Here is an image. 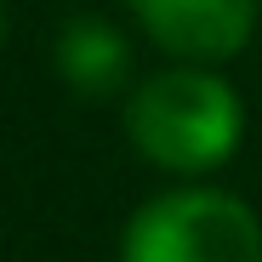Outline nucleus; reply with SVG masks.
I'll return each instance as SVG.
<instances>
[{
  "label": "nucleus",
  "mask_w": 262,
  "mask_h": 262,
  "mask_svg": "<svg viewBox=\"0 0 262 262\" xmlns=\"http://www.w3.org/2000/svg\"><path fill=\"white\" fill-rule=\"evenodd\" d=\"M239 97L228 80H216L205 69H165L148 74L125 108V131L137 154L160 171L177 177H200V171L223 165L239 148Z\"/></svg>",
  "instance_id": "nucleus-1"
},
{
  "label": "nucleus",
  "mask_w": 262,
  "mask_h": 262,
  "mask_svg": "<svg viewBox=\"0 0 262 262\" xmlns=\"http://www.w3.org/2000/svg\"><path fill=\"white\" fill-rule=\"evenodd\" d=\"M120 262H262V223L223 188L160 194L125 223Z\"/></svg>",
  "instance_id": "nucleus-2"
},
{
  "label": "nucleus",
  "mask_w": 262,
  "mask_h": 262,
  "mask_svg": "<svg viewBox=\"0 0 262 262\" xmlns=\"http://www.w3.org/2000/svg\"><path fill=\"white\" fill-rule=\"evenodd\" d=\"M131 12L154 34V46L188 63H223L245 52L262 0H131Z\"/></svg>",
  "instance_id": "nucleus-3"
},
{
  "label": "nucleus",
  "mask_w": 262,
  "mask_h": 262,
  "mask_svg": "<svg viewBox=\"0 0 262 262\" xmlns=\"http://www.w3.org/2000/svg\"><path fill=\"white\" fill-rule=\"evenodd\" d=\"M57 74L74 85L80 97H108V92H120L125 74H131V46L120 40L114 23L74 17L57 34Z\"/></svg>",
  "instance_id": "nucleus-4"
},
{
  "label": "nucleus",
  "mask_w": 262,
  "mask_h": 262,
  "mask_svg": "<svg viewBox=\"0 0 262 262\" xmlns=\"http://www.w3.org/2000/svg\"><path fill=\"white\" fill-rule=\"evenodd\" d=\"M0 46H6V6H0Z\"/></svg>",
  "instance_id": "nucleus-5"
}]
</instances>
